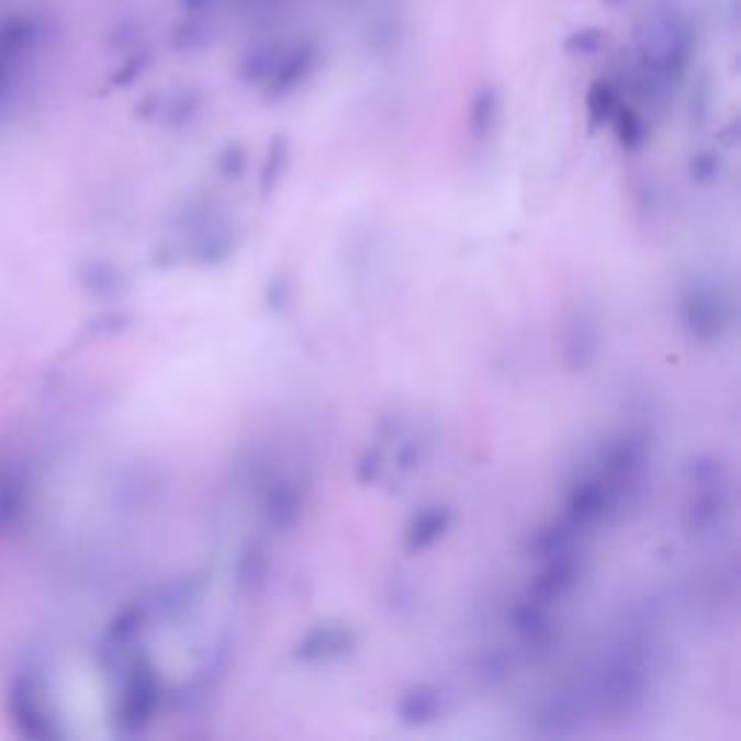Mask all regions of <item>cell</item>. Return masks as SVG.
Here are the masks:
<instances>
[{"instance_id":"1","label":"cell","mask_w":741,"mask_h":741,"mask_svg":"<svg viewBox=\"0 0 741 741\" xmlns=\"http://www.w3.org/2000/svg\"><path fill=\"white\" fill-rule=\"evenodd\" d=\"M681 319L695 339L712 343L730 327L733 302L712 281L693 279L681 293Z\"/></svg>"},{"instance_id":"2","label":"cell","mask_w":741,"mask_h":741,"mask_svg":"<svg viewBox=\"0 0 741 741\" xmlns=\"http://www.w3.org/2000/svg\"><path fill=\"white\" fill-rule=\"evenodd\" d=\"M562 351H565V366L576 374L594 366V359L599 353V319L594 316V311L574 307V313L565 322Z\"/></svg>"},{"instance_id":"3","label":"cell","mask_w":741,"mask_h":741,"mask_svg":"<svg viewBox=\"0 0 741 741\" xmlns=\"http://www.w3.org/2000/svg\"><path fill=\"white\" fill-rule=\"evenodd\" d=\"M357 645V635H353L348 626H339V622H322V626H313L307 635L302 638V643L295 645V658L304 663L316 661H330V658H343Z\"/></svg>"},{"instance_id":"4","label":"cell","mask_w":741,"mask_h":741,"mask_svg":"<svg viewBox=\"0 0 741 741\" xmlns=\"http://www.w3.org/2000/svg\"><path fill=\"white\" fill-rule=\"evenodd\" d=\"M235 252V229L229 221L221 215L206 217L198 224L192 244H189V256L198 263H221Z\"/></svg>"},{"instance_id":"5","label":"cell","mask_w":741,"mask_h":741,"mask_svg":"<svg viewBox=\"0 0 741 741\" xmlns=\"http://www.w3.org/2000/svg\"><path fill=\"white\" fill-rule=\"evenodd\" d=\"M513 626H516L518 638L527 645H536V649H544L557 638V622L550 617V606L534 597L518 603L516 611H513Z\"/></svg>"},{"instance_id":"6","label":"cell","mask_w":741,"mask_h":741,"mask_svg":"<svg viewBox=\"0 0 741 741\" xmlns=\"http://www.w3.org/2000/svg\"><path fill=\"white\" fill-rule=\"evenodd\" d=\"M727 513V481L721 484H695V495L686 507V527L693 534H704Z\"/></svg>"},{"instance_id":"7","label":"cell","mask_w":741,"mask_h":741,"mask_svg":"<svg viewBox=\"0 0 741 741\" xmlns=\"http://www.w3.org/2000/svg\"><path fill=\"white\" fill-rule=\"evenodd\" d=\"M397 712L400 721L408 727L431 725L435 718L444 716V695L435 686H415L400 698Z\"/></svg>"},{"instance_id":"8","label":"cell","mask_w":741,"mask_h":741,"mask_svg":"<svg viewBox=\"0 0 741 741\" xmlns=\"http://www.w3.org/2000/svg\"><path fill=\"white\" fill-rule=\"evenodd\" d=\"M576 718H580V707L574 698L568 693H553L536 712V725L548 736H565L574 733Z\"/></svg>"},{"instance_id":"9","label":"cell","mask_w":741,"mask_h":741,"mask_svg":"<svg viewBox=\"0 0 741 741\" xmlns=\"http://www.w3.org/2000/svg\"><path fill=\"white\" fill-rule=\"evenodd\" d=\"M302 516V493L288 481H276L267 493V518L276 530H288Z\"/></svg>"},{"instance_id":"10","label":"cell","mask_w":741,"mask_h":741,"mask_svg":"<svg viewBox=\"0 0 741 741\" xmlns=\"http://www.w3.org/2000/svg\"><path fill=\"white\" fill-rule=\"evenodd\" d=\"M449 525H452V513H449L447 507H429V510H420L412 518V525H408L406 544L412 550L429 548V544H435L440 536L447 534Z\"/></svg>"},{"instance_id":"11","label":"cell","mask_w":741,"mask_h":741,"mask_svg":"<svg viewBox=\"0 0 741 741\" xmlns=\"http://www.w3.org/2000/svg\"><path fill=\"white\" fill-rule=\"evenodd\" d=\"M200 588H203V580H192V576L168 582L166 588H162V594H160V608L168 614L186 611V608H189V603H192V599L200 594Z\"/></svg>"},{"instance_id":"12","label":"cell","mask_w":741,"mask_h":741,"mask_svg":"<svg viewBox=\"0 0 741 741\" xmlns=\"http://www.w3.org/2000/svg\"><path fill=\"white\" fill-rule=\"evenodd\" d=\"M267 574V550L261 544H249L238 559V582L240 588H256Z\"/></svg>"},{"instance_id":"13","label":"cell","mask_w":741,"mask_h":741,"mask_svg":"<svg viewBox=\"0 0 741 741\" xmlns=\"http://www.w3.org/2000/svg\"><path fill=\"white\" fill-rule=\"evenodd\" d=\"M513 672V661L507 658V652H502V649H495V652H490L484 658V663H481V677H484V684L495 686V684H504L507 677H510Z\"/></svg>"},{"instance_id":"14","label":"cell","mask_w":741,"mask_h":741,"mask_svg":"<svg viewBox=\"0 0 741 741\" xmlns=\"http://www.w3.org/2000/svg\"><path fill=\"white\" fill-rule=\"evenodd\" d=\"M383 452L380 449H371V452H366L362 458H359L357 463V479L362 481V484H374L380 475H383Z\"/></svg>"},{"instance_id":"15","label":"cell","mask_w":741,"mask_h":741,"mask_svg":"<svg viewBox=\"0 0 741 741\" xmlns=\"http://www.w3.org/2000/svg\"><path fill=\"white\" fill-rule=\"evenodd\" d=\"M281 168H284V143L272 145L270 160H267V168H263V175H261L263 192H272V189H276V183H279V177H281Z\"/></svg>"},{"instance_id":"16","label":"cell","mask_w":741,"mask_h":741,"mask_svg":"<svg viewBox=\"0 0 741 741\" xmlns=\"http://www.w3.org/2000/svg\"><path fill=\"white\" fill-rule=\"evenodd\" d=\"M290 293H293V281L288 276H272L270 288H267V304L272 311H279V307L290 302Z\"/></svg>"},{"instance_id":"17","label":"cell","mask_w":741,"mask_h":741,"mask_svg":"<svg viewBox=\"0 0 741 741\" xmlns=\"http://www.w3.org/2000/svg\"><path fill=\"white\" fill-rule=\"evenodd\" d=\"M240 168H244V154H240V148H235V157H232V148H229L224 160H221V171L235 177V175H240Z\"/></svg>"},{"instance_id":"18","label":"cell","mask_w":741,"mask_h":741,"mask_svg":"<svg viewBox=\"0 0 741 741\" xmlns=\"http://www.w3.org/2000/svg\"><path fill=\"white\" fill-rule=\"evenodd\" d=\"M718 171V166H716V160H712V157H701V160H698V166H693V175L698 177V180H709V177L716 175Z\"/></svg>"}]
</instances>
